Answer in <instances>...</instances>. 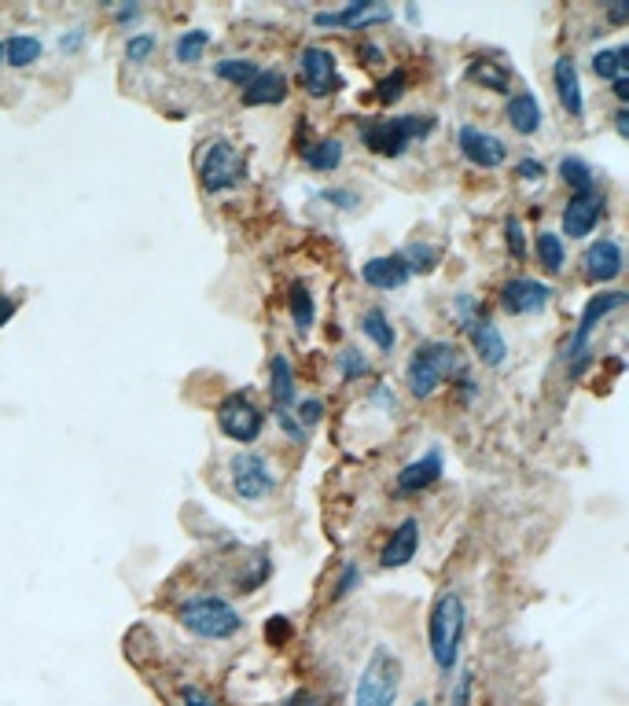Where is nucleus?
<instances>
[{"instance_id": "1", "label": "nucleus", "mask_w": 629, "mask_h": 706, "mask_svg": "<svg viewBox=\"0 0 629 706\" xmlns=\"http://www.w3.org/2000/svg\"><path fill=\"white\" fill-rule=\"evenodd\" d=\"M435 118L431 114H401V118H376L361 126V140H365L368 151L376 155H387V159H398L405 155L412 140H424L435 133Z\"/></svg>"}, {"instance_id": "2", "label": "nucleus", "mask_w": 629, "mask_h": 706, "mask_svg": "<svg viewBox=\"0 0 629 706\" xmlns=\"http://www.w3.org/2000/svg\"><path fill=\"white\" fill-rule=\"evenodd\" d=\"M464 622H468V611H464V600L457 593H442L431 607V618H427V640H431V655L442 670H453V662L460 655V640H464Z\"/></svg>"}, {"instance_id": "3", "label": "nucleus", "mask_w": 629, "mask_h": 706, "mask_svg": "<svg viewBox=\"0 0 629 706\" xmlns=\"http://www.w3.org/2000/svg\"><path fill=\"white\" fill-rule=\"evenodd\" d=\"M401 692V659L387 644L372 648L365 670L357 677L354 706H394Z\"/></svg>"}, {"instance_id": "4", "label": "nucleus", "mask_w": 629, "mask_h": 706, "mask_svg": "<svg viewBox=\"0 0 629 706\" xmlns=\"http://www.w3.org/2000/svg\"><path fill=\"white\" fill-rule=\"evenodd\" d=\"M460 353L457 346H449V342H424V346H416L412 353L409 368H405V383L416 398H431L438 390V383L449 376H460Z\"/></svg>"}, {"instance_id": "5", "label": "nucleus", "mask_w": 629, "mask_h": 706, "mask_svg": "<svg viewBox=\"0 0 629 706\" xmlns=\"http://www.w3.org/2000/svg\"><path fill=\"white\" fill-rule=\"evenodd\" d=\"M181 626L192 629L195 637L206 640H229L243 629L240 611L221 600V596H195L181 607Z\"/></svg>"}, {"instance_id": "6", "label": "nucleus", "mask_w": 629, "mask_h": 706, "mask_svg": "<svg viewBox=\"0 0 629 706\" xmlns=\"http://www.w3.org/2000/svg\"><path fill=\"white\" fill-rule=\"evenodd\" d=\"M247 170V155L232 148L229 140H210L199 155V181L206 192H229L247 181Z\"/></svg>"}, {"instance_id": "7", "label": "nucleus", "mask_w": 629, "mask_h": 706, "mask_svg": "<svg viewBox=\"0 0 629 706\" xmlns=\"http://www.w3.org/2000/svg\"><path fill=\"white\" fill-rule=\"evenodd\" d=\"M218 423L232 442L251 445V442H258V434H262L265 416H262V409L254 405V398L247 394V390H232L229 398H221V405H218Z\"/></svg>"}, {"instance_id": "8", "label": "nucleus", "mask_w": 629, "mask_h": 706, "mask_svg": "<svg viewBox=\"0 0 629 706\" xmlns=\"http://www.w3.org/2000/svg\"><path fill=\"white\" fill-rule=\"evenodd\" d=\"M626 306V291H604V295H593L589 302H585L582 309V320H578V331H574L571 346H567V353L571 357H578V365H574V376L585 368V361H589V339H593V331L600 328V320H607L615 309Z\"/></svg>"}, {"instance_id": "9", "label": "nucleus", "mask_w": 629, "mask_h": 706, "mask_svg": "<svg viewBox=\"0 0 629 706\" xmlns=\"http://www.w3.org/2000/svg\"><path fill=\"white\" fill-rule=\"evenodd\" d=\"M229 475H232V493H236L240 501H262V497H269V493L276 490V475L269 471L265 456L258 453L232 456Z\"/></svg>"}, {"instance_id": "10", "label": "nucleus", "mask_w": 629, "mask_h": 706, "mask_svg": "<svg viewBox=\"0 0 629 706\" xmlns=\"http://www.w3.org/2000/svg\"><path fill=\"white\" fill-rule=\"evenodd\" d=\"M298 70H302V81H306V89L313 100H324V96H332V92L343 89L339 59H335V52H328V48H321V45L302 48Z\"/></svg>"}, {"instance_id": "11", "label": "nucleus", "mask_w": 629, "mask_h": 706, "mask_svg": "<svg viewBox=\"0 0 629 706\" xmlns=\"http://www.w3.org/2000/svg\"><path fill=\"white\" fill-rule=\"evenodd\" d=\"M552 302V287L541 284V280H530V276H515L508 280L501 291V306L512 313V317H534Z\"/></svg>"}, {"instance_id": "12", "label": "nucleus", "mask_w": 629, "mask_h": 706, "mask_svg": "<svg viewBox=\"0 0 629 706\" xmlns=\"http://www.w3.org/2000/svg\"><path fill=\"white\" fill-rule=\"evenodd\" d=\"M457 144H460V155L471 162V166H479V170H497L508 162V148H504L501 137H493V133H482L475 126H464L457 133Z\"/></svg>"}, {"instance_id": "13", "label": "nucleus", "mask_w": 629, "mask_h": 706, "mask_svg": "<svg viewBox=\"0 0 629 706\" xmlns=\"http://www.w3.org/2000/svg\"><path fill=\"white\" fill-rule=\"evenodd\" d=\"M600 214H604V192H596V188L578 192L571 203H567V210H563V236L585 240V236L596 228Z\"/></svg>"}, {"instance_id": "14", "label": "nucleus", "mask_w": 629, "mask_h": 706, "mask_svg": "<svg viewBox=\"0 0 629 706\" xmlns=\"http://www.w3.org/2000/svg\"><path fill=\"white\" fill-rule=\"evenodd\" d=\"M585 265V276L593 280V284H611V280H618L622 276V269H626V254H622V247H618V240H596L589 251H585L582 258Z\"/></svg>"}, {"instance_id": "15", "label": "nucleus", "mask_w": 629, "mask_h": 706, "mask_svg": "<svg viewBox=\"0 0 629 706\" xmlns=\"http://www.w3.org/2000/svg\"><path fill=\"white\" fill-rule=\"evenodd\" d=\"M409 265L401 262V254H383V258H368L361 265V280L376 291H398L409 284Z\"/></svg>"}, {"instance_id": "16", "label": "nucleus", "mask_w": 629, "mask_h": 706, "mask_svg": "<svg viewBox=\"0 0 629 706\" xmlns=\"http://www.w3.org/2000/svg\"><path fill=\"white\" fill-rule=\"evenodd\" d=\"M416 548H420V523L416 519H401L398 526H394V534H390L387 548H383V556H379V563L387 570H398L405 567V563H412L416 559Z\"/></svg>"}, {"instance_id": "17", "label": "nucleus", "mask_w": 629, "mask_h": 706, "mask_svg": "<svg viewBox=\"0 0 629 706\" xmlns=\"http://www.w3.org/2000/svg\"><path fill=\"white\" fill-rule=\"evenodd\" d=\"M552 81H556V96H560L563 111L571 114V118H582L585 114L582 78H578V67H574L571 56H560L552 63Z\"/></svg>"}, {"instance_id": "18", "label": "nucleus", "mask_w": 629, "mask_h": 706, "mask_svg": "<svg viewBox=\"0 0 629 706\" xmlns=\"http://www.w3.org/2000/svg\"><path fill=\"white\" fill-rule=\"evenodd\" d=\"M442 471H446V464H442V453L438 449H431V453H424L420 460H412L405 471L398 475V490L401 493H424L427 486H435L438 479H442Z\"/></svg>"}, {"instance_id": "19", "label": "nucleus", "mask_w": 629, "mask_h": 706, "mask_svg": "<svg viewBox=\"0 0 629 706\" xmlns=\"http://www.w3.org/2000/svg\"><path fill=\"white\" fill-rule=\"evenodd\" d=\"M464 331H468L471 342H475V353H479V361H486L490 368L504 365V357H508V342H504V335L497 331V324H493L490 317H479L475 324H468Z\"/></svg>"}, {"instance_id": "20", "label": "nucleus", "mask_w": 629, "mask_h": 706, "mask_svg": "<svg viewBox=\"0 0 629 706\" xmlns=\"http://www.w3.org/2000/svg\"><path fill=\"white\" fill-rule=\"evenodd\" d=\"M287 100V78L280 70H258V78L243 89V107H276Z\"/></svg>"}, {"instance_id": "21", "label": "nucleus", "mask_w": 629, "mask_h": 706, "mask_svg": "<svg viewBox=\"0 0 629 706\" xmlns=\"http://www.w3.org/2000/svg\"><path fill=\"white\" fill-rule=\"evenodd\" d=\"M372 19H390L387 8H376L372 0H357L350 8H339V12H317L313 15V23L317 26H361V23H372Z\"/></svg>"}, {"instance_id": "22", "label": "nucleus", "mask_w": 629, "mask_h": 706, "mask_svg": "<svg viewBox=\"0 0 629 706\" xmlns=\"http://www.w3.org/2000/svg\"><path fill=\"white\" fill-rule=\"evenodd\" d=\"M508 122H512L515 133H523V137H534L541 129V103L534 92H515L512 100H508Z\"/></svg>"}, {"instance_id": "23", "label": "nucleus", "mask_w": 629, "mask_h": 706, "mask_svg": "<svg viewBox=\"0 0 629 706\" xmlns=\"http://www.w3.org/2000/svg\"><path fill=\"white\" fill-rule=\"evenodd\" d=\"M269 394H273L276 409H287L295 401V372H291V361L284 353H276L269 361Z\"/></svg>"}, {"instance_id": "24", "label": "nucleus", "mask_w": 629, "mask_h": 706, "mask_svg": "<svg viewBox=\"0 0 629 706\" xmlns=\"http://www.w3.org/2000/svg\"><path fill=\"white\" fill-rule=\"evenodd\" d=\"M468 78L479 81L482 89L512 92V70H504L501 63H493V59H475V63L468 67Z\"/></svg>"}, {"instance_id": "25", "label": "nucleus", "mask_w": 629, "mask_h": 706, "mask_svg": "<svg viewBox=\"0 0 629 706\" xmlns=\"http://www.w3.org/2000/svg\"><path fill=\"white\" fill-rule=\"evenodd\" d=\"M361 335L376 342L383 353H390V350H394V342H398V335H394V324L387 320V313H383V309H368L365 317H361Z\"/></svg>"}, {"instance_id": "26", "label": "nucleus", "mask_w": 629, "mask_h": 706, "mask_svg": "<svg viewBox=\"0 0 629 706\" xmlns=\"http://www.w3.org/2000/svg\"><path fill=\"white\" fill-rule=\"evenodd\" d=\"M626 67H629V45H618V48H600L593 56V70L596 78L604 81H618L626 78Z\"/></svg>"}, {"instance_id": "27", "label": "nucleus", "mask_w": 629, "mask_h": 706, "mask_svg": "<svg viewBox=\"0 0 629 706\" xmlns=\"http://www.w3.org/2000/svg\"><path fill=\"white\" fill-rule=\"evenodd\" d=\"M534 251H538V262L545 265V273H563V265H567V247H563V236L556 232H538V243H534Z\"/></svg>"}, {"instance_id": "28", "label": "nucleus", "mask_w": 629, "mask_h": 706, "mask_svg": "<svg viewBox=\"0 0 629 706\" xmlns=\"http://www.w3.org/2000/svg\"><path fill=\"white\" fill-rule=\"evenodd\" d=\"M41 52H45V45L30 34H19L12 37V41H4V63H12V67H30V63L41 59Z\"/></svg>"}, {"instance_id": "29", "label": "nucleus", "mask_w": 629, "mask_h": 706, "mask_svg": "<svg viewBox=\"0 0 629 706\" xmlns=\"http://www.w3.org/2000/svg\"><path fill=\"white\" fill-rule=\"evenodd\" d=\"M302 159H306L309 170L332 173L335 166L343 162V144H339V140H321V144H313V148L302 151Z\"/></svg>"}, {"instance_id": "30", "label": "nucleus", "mask_w": 629, "mask_h": 706, "mask_svg": "<svg viewBox=\"0 0 629 706\" xmlns=\"http://www.w3.org/2000/svg\"><path fill=\"white\" fill-rule=\"evenodd\" d=\"M287 306H291V320H295L298 331H309L313 320H317V306H313V295H309L306 284H291V295H287Z\"/></svg>"}, {"instance_id": "31", "label": "nucleus", "mask_w": 629, "mask_h": 706, "mask_svg": "<svg viewBox=\"0 0 629 706\" xmlns=\"http://www.w3.org/2000/svg\"><path fill=\"white\" fill-rule=\"evenodd\" d=\"M214 78L232 81V85L247 89V85L258 78V63H254V59H221V63H214Z\"/></svg>"}, {"instance_id": "32", "label": "nucleus", "mask_w": 629, "mask_h": 706, "mask_svg": "<svg viewBox=\"0 0 629 706\" xmlns=\"http://www.w3.org/2000/svg\"><path fill=\"white\" fill-rule=\"evenodd\" d=\"M560 177L574 188V195L578 192H589V188H596V173L589 170V162L578 159V155H567V159H560Z\"/></svg>"}, {"instance_id": "33", "label": "nucleus", "mask_w": 629, "mask_h": 706, "mask_svg": "<svg viewBox=\"0 0 629 706\" xmlns=\"http://www.w3.org/2000/svg\"><path fill=\"white\" fill-rule=\"evenodd\" d=\"M438 258H442V251L431 247V243H409V247L401 251V262L409 265V273H431L438 265Z\"/></svg>"}, {"instance_id": "34", "label": "nucleus", "mask_w": 629, "mask_h": 706, "mask_svg": "<svg viewBox=\"0 0 629 706\" xmlns=\"http://www.w3.org/2000/svg\"><path fill=\"white\" fill-rule=\"evenodd\" d=\"M206 45H210V34H206V30H188V34L177 37L173 59H177V63H195V59H203Z\"/></svg>"}, {"instance_id": "35", "label": "nucleus", "mask_w": 629, "mask_h": 706, "mask_svg": "<svg viewBox=\"0 0 629 706\" xmlns=\"http://www.w3.org/2000/svg\"><path fill=\"white\" fill-rule=\"evenodd\" d=\"M155 48H159L155 34H133L126 41V59L129 63H148V59L155 56Z\"/></svg>"}, {"instance_id": "36", "label": "nucleus", "mask_w": 629, "mask_h": 706, "mask_svg": "<svg viewBox=\"0 0 629 706\" xmlns=\"http://www.w3.org/2000/svg\"><path fill=\"white\" fill-rule=\"evenodd\" d=\"M405 85H409V78H405V70H394V74H387V78L376 85V96L379 103H398L401 96H405Z\"/></svg>"}, {"instance_id": "37", "label": "nucleus", "mask_w": 629, "mask_h": 706, "mask_svg": "<svg viewBox=\"0 0 629 706\" xmlns=\"http://www.w3.org/2000/svg\"><path fill=\"white\" fill-rule=\"evenodd\" d=\"M339 372H343V379L350 383V379H361V376H368V361H365V353H357V350H343L339 353Z\"/></svg>"}, {"instance_id": "38", "label": "nucleus", "mask_w": 629, "mask_h": 706, "mask_svg": "<svg viewBox=\"0 0 629 706\" xmlns=\"http://www.w3.org/2000/svg\"><path fill=\"white\" fill-rule=\"evenodd\" d=\"M321 420H324V405H321V401H317V398L298 401V427H302V431L317 427Z\"/></svg>"}, {"instance_id": "39", "label": "nucleus", "mask_w": 629, "mask_h": 706, "mask_svg": "<svg viewBox=\"0 0 629 706\" xmlns=\"http://www.w3.org/2000/svg\"><path fill=\"white\" fill-rule=\"evenodd\" d=\"M504 236H508V251H512L515 258H527V240H523V225H519L515 217H508V225H504Z\"/></svg>"}, {"instance_id": "40", "label": "nucleus", "mask_w": 629, "mask_h": 706, "mask_svg": "<svg viewBox=\"0 0 629 706\" xmlns=\"http://www.w3.org/2000/svg\"><path fill=\"white\" fill-rule=\"evenodd\" d=\"M357 581H361V570H357V563H346V567H343V578L335 581V600H343V596L354 593Z\"/></svg>"}, {"instance_id": "41", "label": "nucleus", "mask_w": 629, "mask_h": 706, "mask_svg": "<svg viewBox=\"0 0 629 706\" xmlns=\"http://www.w3.org/2000/svg\"><path fill=\"white\" fill-rule=\"evenodd\" d=\"M471 684H475V673L464 670L457 677V688H453V695H449V706H468L471 699Z\"/></svg>"}, {"instance_id": "42", "label": "nucleus", "mask_w": 629, "mask_h": 706, "mask_svg": "<svg viewBox=\"0 0 629 706\" xmlns=\"http://www.w3.org/2000/svg\"><path fill=\"white\" fill-rule=\"evenodd\" d=\"M291 637V626H287V618H269V622H265V640H269V644H284V640Z\"/></svg>"}, {"instance_id": "43", "label": "nucleus", "mask_w": 629, "mask_h": 706, "mask_svg": "<svg viewBox=\"0 0 629 706\" xmlns=\"http://www.w3.org/2000/svg\"><path fill=\"white\" fill-rule=\"evenodd\" d=\"M276 420H280V427L287 431V438H291V442H306V431H302V427H298V423L291 420V412L276 409Z\"/></svg>"}, {"instance_id": "44", "label": "nucleus", "mask_w": 629, "mask_h": 706, "mask_svg": "<svg viewBox=\"0 0 629 706\" xmlns=\"http://www.w3.org/2000/svg\"><path fill=\"white\" fill-rule=\"evenodd\" d=\"M515 173H519L523 181H541V177H545V166H541L538 159H523L515 166Z\"/></svg>"}, {"instance_id": "45", "label": "nucleus", "mask_w": 629, "mask_h": 706, "mask_svg": "<svg viewBox=\"0 0 629 706\" xmlns=\"http://www.w3.org/2000/svg\"><path fill=\"white\" fill-rule=\"evenodd\" d=\"M280 706H328V699L317 692H295L291 699H284Z\"/></svg>"}, {"instance_id": "46", "label": "nucleus", "mask_w": 629, "mask_h": 706, "mask_svg": "<svg viewBox=\"0 0 629 706\" xmlns=\"http://www.w3.org/2000/svg\"><path fill=\"white\" fill-rule=\"evenodd\" d=\"M181 699H184V706H214L199 688H181Z\"/></svg>"}, {"instance_id": "47", "label": "nucleus", "mask_w": 629, "mask_h": 706, "mask_svg": "<svg viewBox=\"0 0 629 706\" xmlns=\"http://www.w3.org/2000/svg\"><path fill=\"white\" fill-rule=\"evenodd\" d=\"M324 199H328V203H339L343 210L357 206V195H354V192H324Z\"/></svg>"}, {"instance_id": "48", "label": "nucleus", "mask_w": 629, "mask_h": 706, "mask_svg": "<svg viewBox=\"0 0 629 706\" xmlns=\"http://www.w3.org/2000/svg\"><path fill=\"white\" fill-rule=\"evenodd\" d=\"M81 45H85V34H81V30H78V34H63V37H59V48H63V52H78Z\"/></svg>"}, {"instance_id": "49", "label": "nucleus", "mask_w": 629, "mask_h": 706, "mask_svg": "<svg viewBox=\"0 0 629 706\" xmlns=\"http://www.w3.org/2000/svg\"><path fill=\"white\" fill-rule=\"evenodd\" d=\"M12 317H15V298L0 295V328H4V324H8Z\"/></svg>"}, {"instance_id": "50", "label": "nucleus", "mask_w": 629, "mask_h": 706, "mask_svg": "<svg viewBox=\"0 0 629 706\" xmlns=\"http://www.w3.org/2000/svg\"><path fill=\"white\" fill-rule=\"evenodd\" d=\"M607 19H611V23H626V19H629V4H615V8H607Z\"/></svg>"}, {"instance_id": "51", "label": "nucleus", "mask_w": 629, "mask_h": 706, "mask_svg": "<svg viewBox=\"0 0 629 706\" xmlns=\"http://www.w3.org/2000/svg\"><path fill=\"white\" fill-rule=\"evenodd\" d=\"M361 59H368V63H379V59H383V48H379V45H365V48H361Z\"/></svg>"}, {"instance_id": "52", "label": "nucleus", "mask_w": 629, "mask_h": 706, "mask_svg": "<svg viewBox=\"0 0 629 706\" xmlns=\"http://www.w3.org/2000/svg\"><path fill=\"white\" fill-rule=\"evenodd\" d=\"M615 129H618V137H629V114L626 111L615 114Z\"/></svg>"}, {"instance_id": "53", "label": "nucleus", "mask_w": 629, "mask_h": 706, "mask_svg": "<svg viewBox=\"0 0 629 706\" xmlns=\"http://www.w3.org/2000/svg\"><path fill=\"white\" fill-rule=\"evenodd\" d=\"M611 85H615V96H618V100H629V81H626V78L611 81Z\"/></svg>"}, {"instance_id": "54", "label": "nucleus", "mask_w": 629, "mask_h": 706, "mask_svg": "<svg viewBox=\"0 0 629 706\" xmlns=\"http://www.w3.org/2000/svg\"><path fill=\"white\" fill-rule=\"evenodd\" d=\"M137 15H140L137 4H129V8H118V19H122V23H126V19H137Z\"/></svg>"}, {"instance_id": "55", "label": "nucleus", "mask_w": 629, "mask_h": 706, "mask_svg": "<svg viewBox=\"0 0 629 706\" xmlns=\"http://www.w3.org/2000/svg\"><path fill=\"white\" fill-rule=\"evenodd\" d=\"M412 706H427V699H416V703H412Z\"/></svg>"}, {"instance_id": "56", "label": "nucleus", "mask_w": 629, "mask_h": 706, "mask_svg": "<svg viewBox=\"0 0 629 706\" xmlns=\"http://www.w3.org/2000/svg\"><path fill=\"white\" fill-rule=\"evenodd\" d=\"M0 63H4V45H0Z\"/></svg>"}]
</instances>
